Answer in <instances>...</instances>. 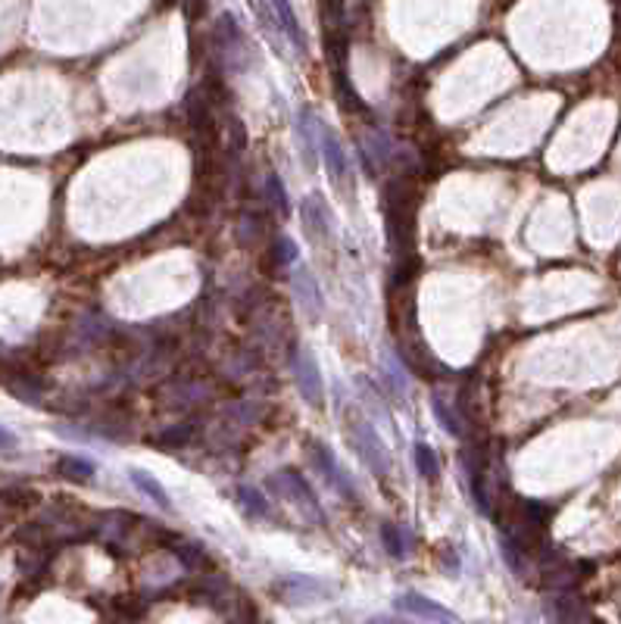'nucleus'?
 I'll list each match as a JSON object with an SVG mask.
<instances>
[{"label":"nucleus","mask_w":621,"mask_h":624,"mask_svg":"<svg viewBox=\"0 0 621 624\" xmlns=\"http://www.w3.org/2000/svg\"><path fill=\"white\" fill-rule=\"evenodd\" d=\"M319 137H322V147L319 150H322V160H325V166H328L335 188L344 190V194H353V172H350V163H346L341 137L322 122H319Z\"/></svg>","instance_id":"obj_2"},{"label":"nucleus","mask_w":621,"mask_h":624,"mask_svg":"<svg viewBox=\"0 0 621 624\" xmlns=\"http://www.w3.org/2000/svg\"><path fill=\"white\" fill-rule=\"evenodd\" d=\"M293 287H297L300 300L310 306L312 315H322V310H325V306H322V294H319L316 278H310V272H306V268H300V275L293 278Z\"/></svg>","instance_id":"obj_11"},{"label":"nucleus","mask_w":621,"mask_h":624,"mask_svg":"<svg viewBox=\"0 0 621 624\" xmlns=\"http://www.w3.org/2000/svg\"><path fill=\"white\" fill-rule=\"evenodd\" d=\"M434 416H437V418H441V422H443V428H447V431H450V435H462L459 422H456V416H453V412H450V409H447V403H443V400H441V397H437V400H434Z\"/></svg>","instance_id":"obj_16"},{"label":"nucleus","mask_w":621,"mask_h":624,"mask_svg":"<svg viewBox=\"0 0 621 624\" xmlns=\"http://www.w3.org/2000/svg\"><path fill=\"white\" fill-rule=\"evenodd\" d=\"M238 499H241V505H244L247 512H253V515H266V512H269V505H266L263 494H257L253 488H241L238 490Z\"/></svg>","instance_id":"obj_15"},{"label":"nucleus","mask_w":621,"mask_h":624,"mask_svg":"<svg viewBox=\"0 0 621 624\" xmlns=\"http://www.w3.org/2000/svg\"><path fill=\"white\" fill-rule=\"evenodd\" d=\"M278 250H281V262H284V266H297V262H300L297 244H293L291 238H281V241H278Z\"/></svg>","instance_id":"obj_17"},{"label":"nucleus","mask_w":621,"mask_h":624,"mask_svg":"<svg viewBox=\"0 0 621 624\" xmlns=\"http://www.w3.org/2000/svg\"><path fill=\"white\" fill-rule=\"evenodd\" d=\"M381 541H384V549H388L394 559H407V543H403L400 528H394V524H384Z\"/></svg>","instance_id":"obj_14"},{"label":"nucleus","mask_w":621,"mask_h":624,"mask_svg":"<svg viewBox=\"0 0 621 624\" xmlns=\"http://www.w3.org/2000/svg\"><path fill=\"white\" fill-rule=\"evenodd\" d=\"M413 462H415L418 475H422L424 481H434L437 471H441V465H437L434 450H431L428 444H415V446H413Z\"/></svg>","instance_id":"obj_12"},{"label":"nucleus","mask_w":621,"mask_h":624,"mask_svg":"<svg viewBox=\"0 0 621 624\" xmlns=\"http://www.w3.org/2000/svg\"><path fill=\"white\" fill-rule=\"evenodd\" d=\"M281 481H284V488L291 490V494L297 497L300 503H303L306 509H310L312 515L319 518V522H325L322 509H319V499H316V494H312V488H310V484H306V478H300L297 471H281Z\"/></svg>","instance_id":"obj_8"},{"label":"nucleus","mask_w":621,"mask_h":624,"mask_svg":"<svg viewBox=\"0 0 621 624\" xmlns=\"http://www.w3.org/2000/svg\"><path fill=\"white\" fill-rule=\"evenodd\" d=\"M300 215H303L306 232H310V238L316 241V244H328V241L335 238V219H331V209L319 194H310L303 203H300Z\"/></svg>","instance_id":"obj_3"},{"label":"nucleus","mask_w":621,"mask_h":624,"mask_svg":"<svg viewBox=\"0 0 621 624\" xmlns=\"http://www.w3.org/2000/svg\"><path fill=\"white\" fill-rule=\"evenodd\" d=\"M353 437H356V450L363 456V462L369 465L378 481H384L390 475V453L384 446V440L378 437V431L369 422H353Z\"/></svg>","instance_id":"obj_1"},{"label":"nucleus","mask_w":621,"mask_h":624,"mask_svg":"<svg viewBox=\"0 0 621 624\" xmlns=\"http://www.w3.org/2000/svg\"><path fill=\"white\" fill-rule=\"evenodd\" d=\"M266 188H269V190H272V197H276L278 213H287V197H284V188H281V181L276 179V175H269V179H266Z\"/></svg>","instance_id":"obj_18"},{"label":"nucleus","mask_w":621,"mask_h":624,"mask_svg":"<svg viewBox=\"0 0 621 624\" xmlns=\"http://www.w3.org/2000/svg\"><path fill=\"white\" fill-rule=\"evenodd\" d=\"M128 475H132V481H135V488L141 490V494H147L150 499H153L160 509H166V512H175V505H172V497L166 494V488H162L160 481H156L150 471H141V469H128Z\"/></svg>","instance_id":"obj_7"},{"label":"nucleus","mask_w":621,"mask_h":624,"mask_svg":"<svg viewBox=\"0 0 621 624\" xmlns=\"http://www.w3.org/2000/svg\"><path fill=\"white\" fill-rule=\"evenodd\" d=\"M316 131H319V119L310 113V110H303L300 113V147H303V163L306 169H316Z\"/></svg>","instance_id":"obj_9"},{"label":"nucleus","mask_w":621,"mask_h":624,"mask_svg":"<svg viewBox=\"0 0 621 624\" xmlns=\"http://www.w3.org/2000/svg\"><path fill=\"white\" fill-rule=\"evenodd\" d=\"M272 10H276L278 25H281V29H284V35L293 41V48H297V54H306V31H303V25H300L297 13H293L291 0H272Z\"/></svg>","instance_id":"obj_6"},{"label":"nucleus","mask_w":621,"mask_h":624,"mask_svg":"<svg viewBox=\"0 0 621 624\" xmlns=\"http://www.w3.org/2000/svg\"><path fill=\"white\" fill-rule=\"evenodd\" d=\"M312 459H316L319 469H322L325 475L331 478V484H335L337 490H344V494H353L350 481H346V471L335 462V456H331V453L325 450V446H316V450H312Z\"/></svg>","instance_id":"obj_10"},{"label":"nucleus","mask_w":621,"mask_h":624,"mask_svg":"<svg viewBox=\"0 0 621 624\" xmlns=\"http://www.w3.org/2000/svg\"><path fill=\"white\" fill-rule=\"evenodd\" d=\"M397 609H400V612H409L413 619H424V621H456L453 612H447L441 602H431L428 596H422V593H400Z\"/></svg>","instance_id":"obj_5"},{"label":"nucleus","mask_w":621,"mask_h":624,"mask_svg":"<svg viewBox=\"0 0 621 624\" xmlns=\"http://www.w3.org/2000/svg\"><path fill=\"white\" fill-rule=\"evenodd\" d=\"M57 471H60L63 478H72V481H91V478H94V465L84 462V459H78V456H63L60 462H57Z\"/></svg>","instance_id":"obj_13"},{"label":"nucleus","mask_w":621,"mask_h":624,"mask_svg":"<svg viewBox=\"0 0 621 624\" xmlns=\"http://www.w3.org/2000/svg\"><path fill=\"white\" fill-rule=\"evenodd\" d=\"M13 446H16V437H13L10 431L0 428V450H13Z\"/></svg>","instance_id":"obj_19"},{"label":"nucleus","mask_w":621,"mask_h":624,"mask_svg":"<svg viewBox=\"0 0 621 624\" xmlns=\"http://www.w3.org/2000/svg\"><path fill=\"white\" fill-rule=\"evenodd\" d=\"M293 372H297V384H300V391H303V397L310 400L312 406H322L325 391H322V378H319L316 359H312L306 350H300L297 359H293Z\"/></svg>","instance_id":"obj_4"}]
</instances>
